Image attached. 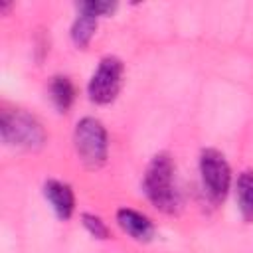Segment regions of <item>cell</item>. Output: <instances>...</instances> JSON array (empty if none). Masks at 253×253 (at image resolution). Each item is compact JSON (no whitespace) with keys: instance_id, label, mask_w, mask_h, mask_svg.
<instances>
[{"instance_id":"6da1fadb","label":"cell","mask_w":253,"mask_h":253,"mask_svg":"<svg viewBox=\"0 0 253 253\" xmlns=\"http://www.w3.org/2000/svg\"><path fill=\"white\" fill-rule=\"evenodd\" d=\"M144 192L154 208L172 213L178 210V192L174 184V164L166 152L156 154L144 174Z\"/></svg>"},{"instance_id":"277c9868","label":"cell","mask_w":253,"mask_h":253,"mask_svg":"<svg viewBox=\"0 0 253 253\" xmlns=\"http://www.w3.org/2000/svg\"><path fill=\"white\" fill-rule=\"evenodd\" d=\"M200 174H202V184H204L208 198L213 204L223 202V198L227 196V190H229V182H231V172H229V166H227L223 154L213 148L202 150Z\"/></svg>"},{"instance_id":"5b68a950","label":"cell","mask_w":253,"mask_h":253,"mask_svg":"<svg viewBox=\"0 0 253 253\" xmlns=\"http://www.w3.org/2000/svg\"><path fill=\"white\" fill-rule=\"evenodd\" d=\"M123 85V63L117 57H103L89 81V99L99 105L115 101Z\"/></svg>"},{"instance_id":"52a82bcc","label":"cell","mask_w":253,"mask_h":253,"mask_svg":"<svg viewBox=\"0 0 253 253\" xmlns=\"http://www.w3.org/2000/svg\"><path fill=\"white\" fill-rule=\"evenodd\" d=\"M117 221L121 225V229L125 233H128L132 239L136 241H148L152 237V223L146 215L134 211V210H128V208H123L117 211Z\"/></svg>"},{"instance_id":"ba28073f","label":"cell","mask_w":253,"mask_h":253,"mask_svg":"<svg viewBox=\"0 0 253 253\" xmlns=\"http://www.w3.org/2000/svg\"><path fill=\"white\" fill-rule=\"evenodd\" d=\"M97 20L99 18L95 14L79 10V16H77V20L73 22V28H71V40L77 47H87V43L91 42L95 30H97Z\"/></svg>"},{"instance_id":"9c48e42d","label":"cell","mask_w":253,"mask_h":253,"mask_svg":"<svg viewBox=\"0 0 253 253\" xmlns=\"http://www.w3.org/2000/svg\"><path fill=\"white\" fill-rule=\"evenodd\" d=\"M237 204L247 221H253V172H243L237 178Z\"/></svg>"},{"instance_id":"3957f363","label":"cell","mask_w":253,"mask_h":253,"mask_svg":"<svg viewBox=\"0 0 253 253\" xmlns=\"http://www.w3.org/2000/svg\"><path fill=\"white\" fill-rule=\"evenodd\" d=\"M73 142L75 150L81 158V162L95 170L101 168L107 160V130L101 125V121L93 117H85L75 125L73 132Z\"/></svg>"},{"instance_id":"8992f818","label":"cell","mask_w":253,"mask_h":253,"mask_svg":"<svg viewBox=\"0 0 253 253\" xmlns=\"http://www.w3.org/2000/svg\"><path fill=\"white\" fill-rule=\"evenodd\" d=\"M43 194L47 198V202L51 204L55 215L59 219H69L75 208V200H73V192L67 184L57 182V180H49L43 186Z\"/></svg>"},{"instance_id":"30bf717a","label":"cell","mask_w":253,"mask_h":253,"mask_svg":"<svg viewBox=\"0 0 253 253\" xmlns=\"http://www.w3.org/2000/svg\"><path fill=\"white\" fill-rule=\"evenodd\" d=\"M49 95H51V101H53V105L61 111V113H65L67 109H69V105L73 103V95H75V91H73V85H71V81L67 79V77H53V81L49 83Z\"/></svg>"},{"instance_id":"7a4b0ae2","label":"cell","mask_w":253,"mask_h":253,"mask_svg":"<svg viewBox=\"0 0 253 253\" xmlns=\"http://www.w3.org/2000/svg\"><path fill=\"white\" fill-rule=\"evenodd\" d=\"M0 136L6 144L26 150H36L45 142V130L32 115L24 111H2Z\"/></svg>"},{"instance_id":"7c38bea8","label":"cell","mask_w":253,"mask_h":253,"mask_svg":"<svg viewBox=\"0 0 253 253\" xmlns=\"http://www.w3.org/2000/svg\"><path fill=\"white\" fill-rule=\"evenodd\" d=\"M79 10H85V12H91L95 14L97 18L99 16H105L109 12L115 10V2H101V0H87V2H79L77 4Z\"/></svg>"},{"instance_id":"8fae6325","label":"cell","mask_w":253,"mask_h":253,"mask_svg":"<svg viewBox=\"0 0 253 253\" xmlns=\"http://www.w3.org/2000/svg\"><path fill=\"white\" fill-rule=\"evenodd\" d=\"M83 225L89 229L91 235H95L99 239H107V235H109L107 225L101 221V217H97L93 213H83Z\"/></svg>"}]
</instances>
